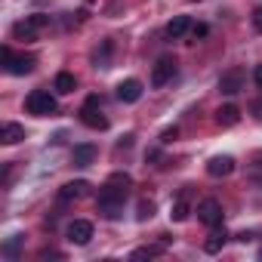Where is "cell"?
Instances as JSON below:
<instances>
[{
  "label": "cell",
  "instance_id": "cell-1",
  "mask_svg": "<svg viewBox=\"0 0 262 262\" xmlns=\"http://www.w3.org/2000/svg\"><path fill=\"white\" fill-rule=\"evenodd\" d=\"M129 185H133V179H129V173H111L105 179V185L99 188V213L105 219H120V210H123V201L129 194Z\"/></svg>",
  "mask_w": 262,
  "mask_h": 262
},
{
  "label": "cell",
  "instance_id": "cell-17",
  "mask_svg": "<svg viewBox=\"0 0 262 262\" xmlns=\"http://www.w3.org/2000/svg\"><path fill=\"white\" fill-rule=\"evenodd\" d=\"M237 120H241V108H237V105H231V102H228V105H222V108L216 111V123H219V126H234Z\"/></svg>",
  "mask_w": 262,
  "mask_h": 262
},
{
  "label": "cell",
  "instance_id": "cell-10",
  "mask_svg": "<svg viewBox=\"0 0 262 262\" xmlns=\"http://www.w3.org/2000/svg\"><path fill=\"white\" fill-rule=\"evenodd\" d=\"M68 241L71 244H77V247H86L90 244V237H93V222H86V219H74L71 225H68Z\"/></svg>",
  "mask_w": 262,
  "mask_h": 262
},
{
  "label": "cell",
  "instance_id": "cell-19",
  "mask_svg": "<svg viewBox=\"0 0 262 262\" xmlns=\"http://www.w3.org/2000/svg\"><path fill=\"white\" fill-rule=\"evenodd\" d=\"M225 241H228V234H225V228H219V225H216V228L210 231V237L204 241V250H207V253H219V250L225 247Z\"/></svg>",
  "mask_w": 262,
  "mask_h": 262
},
{
  "label": "cell",
  "instance_id": "cell-11",
  "mask_svg": "<svg viewBox=\"0 0 262 262\" xmlns=\"http://www.w3.org/2000/svg\"><path fill=\"white\" fill-rule=\"evenodd\" d=\"M207 173H210L213 179L231 176V173H234V158H228V155H216V158H210V161H207Z\"/></svg>",
  "mask_w": 262,
  "mask_h": 262
},
{
  "label": "cell",
  "instance_id": "cell-13",
  "mask_svg": "<svg viewBox=\"0 0 262 262\" xmlns=\"http://www.w3.org/2000/svg\"><path fill=\"white\" fill-rule=\"evenodd\" d=\"M86 191H90V182L77 179V182H68V185L59 188V201H62V204H68V201H80Z\"/></svg>",
  "mask_w": 262,
  "mask_h": 262
},
{
  "label": "cell",
  "instance_id": "cell-8",
  "mask_svg": "<svg viewBox=\"0 0 262 262\" xmlns=\"http://www.w3.org/2000/svg\"><path fill=\"white\" fill-rule=\"evenodd\" d=\"M142 93H145V86H142V80H136V77H126V80H120V83H117V90H114V96H117L123 105H133V102H139V99H142Z\"/></svg>",
  "mask_w": 262,
  "mask_h": 262
},
{
  "label": "cell",
  "instance_id": "cell-18",
  "mask_svg": "<svg viewBox=\"0 0 262 262\" xmlns=\"http://www.w3.org/2000/svg\"><path fill=\"white\" fill-rule=\"evenodd\" d=\"M74 86H77V77H74L71 71H59V74H56V83H53V90H56L59 96H68V93H74Z\"/></svg>",
  "mask_w": 262,
  "mask_h": 262
},
{
  "label": "cell",
  "instance_id": "cell-6",
  "mask_svg": "<svg viewBox=\"0 0 262 262\" xmlns=\"http://www.w3.org/2000/svg\"><path fill=\"white\" fill-rule=\"evenodd\" d=\"M173 74H176V59H173V56H161V59L155 62V68H151V86H155V90L167 86V83L173 80Z\"/></svg>",
  "mask_w": 262,
  "mask_h": 262
},
{
  "label": "cell",
  "instance_id": "cell-24",
  "mask_svg": "<svg viewBox=\"0 0 262 262\" xmlns=\"http://www.w3.org/2000/svg\"><path fill=\"white\" fill-rule=\"evenodd\" d=\"M151 210H155V207H151L148 201H142V204H139V219H148V216H151Z\"/></svg>",
  "mask_w": 262,
  "mask_h": 262
},
{
  "label": "cell",
  "instance_id": "cell-4",
  "mask_svg": "<svg viewBox=\"0 0 262 262\" xmlns=\"http://www.w3.org/2000/svg\"><path fill=\"white\" fill-rule=\"evenodd\" d=\"M0 56H4V68L10 74H16V77L34 71V56H28V53H13L10 47H4V50H0Z\"/></svg>",
  "mask_w": 262,
  "mask_h": 262
},
{
  "label": "cell",
  "instance_id": "cell-26",
  "mask_svg": "<svg viewBox=\"0 0 262 262\" xmlns=\"http://www.w3.org/2000/svg\"><path fill=\"white\" fill-rule=\"evenodd\" d=\"M253 80H256V86L262 90V65H256V68H253Z\"/></svg>",
  "mask_w": 262,
  "mask_h": 262
},
{
  "label": "cell",
  "instance_id": "cell-20",
  "mask_svg": "<svg viewBox=\"0 0 262 262\" xmlns=\"http://www.w3.org/2000/svg\"><path fill=\"white\" fill-rule=\"evenodd\" d=\"M25 237L22 234H13L7 244H4V256H10V259H16V253H19V244H22Z\"/></svg>",
  "mask_w": 262,
  "mask_h": 262
},
{
  "label": "cell",
  "instance_id": "cell-15",
  "mask_svg": "<svg viewBox=\"0 0 262 262\" xmlns=\"http://www.w3.org/2000/svg\"><path fill=\"white\" fill-rule=\"evenodd\" d=\"M25 139V126L22 123H4L0 126V142L4 145H19Z\"/></svg>",
  "mask_w": 262,
  "mask_h": 262
},
{
  "label": "cell",
  "instance_id": "cell-21",
  "mask_svg": "<svg viewBox=\"0 0 262 262\" xmlns=\"http://www.w3.org/2000/svg\"><path fill=\"white\" fill-rule=\"evenodd\" d=\"M158 253H161V247H139V250L129 253V259H151V256H158Z\"/></svg>",
  "mask_w": 262,
  "mask_h": 262
},
{
  "label": "cell",
  "instance_id": "cell-22",
  "mask_svg": "<svg viewBox=\"0 0 262 262\" xmlns=\"http://www.w3.org/2000/svg\"><path fill=\"white\" fill-rule=\"evenodd\" d=\"M176 136H179V129H176V126H167L164 133H161V142H164V145H170V142H176Z\"/></svg>",
  "mask_w": 262,
  "mask_h": 262
},
{
  "label": "cell",
  "instance_id": "cell-14",
  "mask_svg": "<svg viewBox=\"0 0 262 262\" xmlns=\"http://www.w3.org/2000/svg\"><path fill=\"white\" fill-rule=\"evenodd\" d=\"M191 28H194V25H191L188 16H173V19L167 22V37H170V40H179V37H185Z\"/></svg>",
  "mask_w": 262,
  "mask_h": 262
},
{
  "label": "cell",
  "instance_id": "cell-9",
  "mask_svg": "<svg viewBox=\"0 0 262 262\" xmlns=\"http://www.w3.org/2000/svg\"><path fill=\"white\" fill-rule=\"evenodd\" d=\"M244 68H231V71H225L222 77H219V93L222 96H237L241 90H244Z\"/></svg>",
  "mask_w": 262,
  "mask_h": 262
},
{
  "label": "cell",
  "instance_id": "cell-7",
  "mask_svg": "<svg viewBox=\"0 0 262 262\" xmlns=\"http://www.w3.org/2000/svg\"><path fill=\"white\" fill-rule=\"evenodd\" d=\"M198 219H201L207 228H216V225H222V204H219L216 198H207V201H201V204H198Z\"/></svg>",
  "mask_w": 262,
  "mask_h": 262
},
{
  "label": "cell",
  "instance_id": "cell-12",
  "mask_svg": "<svg viewBox=\"0 0 262 262\" xmlns=\"http://www.w3.org/2000/svg\"><path fill=\"white\" fill-rule=\"evenodd\" d=\"M173 222H185L188 216H191V185H185L182 188V194L176 198V204H173Z\"/></svg>",
  "mask_w": 262,
  "mask_h": 262
},
{
  "label": "cell",
  "instance_id": "cell-2",
  "mask_svg": "<svg viewBox=\"0 0 262 262\" xmlns=\"http://www.w3.org/2000/svg\"><path fill=\"white\" fill-rule=\"evenodd\" d=\"M56 108L59 105H56V96L50 90H31L25 96V111L34 117H50V114H56Z\"/></svg>",
  "mask_w": 262,
  "mask_h": 262
},
{
  "label": "cell",
  "instance_id": "cell-16",
  "mask_svg": "<svg viewBox=\"0 0 262 262\" xmlns=\"http://www.w3.org/2000/svg\"><path fill=\"white\" fill-rule=\"evenodd\" d=\"M71 161H74V167H90V164L96 161V145H93V142L74 145V151H71Z\"/></svg>",
  "mask_w": 262,
  "mask_h": 262
},
{
  "label": "cell",
  "instance_id": "cell-3",
  "mask_svg": "<svg viewBox=\"0 0 262 262\" xmlns=\"http://www.w3.org/2000/svg\"><path fill=\"white\" fill-rule=\"evenodd\" d=\"M43 28H50V16H47V13H34V16H25L22 22H16V25H13V37L34 40Z\"/></svg>",
  "mask_w": 262,
  "mask_h": 262
},
{
  "label": "cell",
  "instance_id": "cell-23",
  "mask_svg": "<svg viewBox=\"0 0 262 262\" xmlns=\"http://www.w3.org/2000/svg\"><path fill=\"white\" fill-rule=\"evenodd\" d=\"M191 34H194V40H198V37H207V34H210V25H194Z\"/></svg>",
  "mask_w": 262,
  "mask_h": 262
},
{
  "label": "cell",
  "instance_id": "cell-25",
  "mask_svg": "<svg viewBox=\"0 0 262 262\" xmlns=\"http://www.w3.org/2000/svg\"><path fill=\"white\" fill-rule=\"evenodd\" d=\"M253 28H256V31H262V7H256V10H253Z\"/></svg>",
  "mask_w": 262,
  "mask_h": 262
},
{
  "label": "cell",
  "instance_id": "cell-5",
  "mask_svg": "<svg viewBox=\"0 0 262 262\" xmlns=\"http://www.w3.org/2000/svg\"><path fill=\"white\" fill-rule=\"evenodd\" d=\"M80 120H83L90 129H108V117L102 114V102H99V96H90V99L80 105Z\"/></svg>",
  "mask_w": 262,
  "mask_h": 262
}]
</instances>
